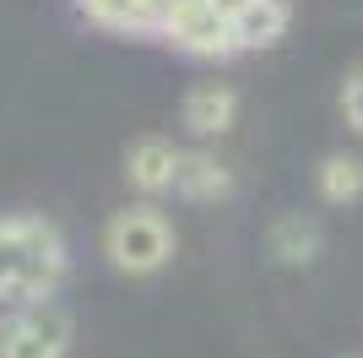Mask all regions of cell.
Masks as SVG:
<instances>
[{
  "label": "cell",
  "instance_id": "10",
  "mask_svg": "<svg viewBox=\"0 0 363 358\" xmlns=\"http://www.w3.org/2000/svg\"><path fill=\"white\" fill-rule=\"evenodd\" d=\"M82 11L114 33H163L168 0H82Z\"/></svg>",
  "mask_w": 363,
  "mask_h": 358
},
{
  "label": "cell",
  "instance_id": "7",
  "mask_svg": "<svg viewBox=\"0 0 363 358\" xmlns=\"http://www.w3.org/2000/svg\"><path fill=\"white\" fill-rule=\"evenodd\" d=\"M174 190L184 195V201H196V207H212V201H228L233 195V174H228L223 158H212V152H184L179 158V179H174Z\"/></svg>",
  "mask_w": 363,
  "mask_h": 358
},
{
  "label": "cell",
  "instance_id": "5",
  "mask_svg": "<svg viewBox=\"0 0 363 358\" xmlns=\"http://www.w3.org/2000/svg\"><path fill=\"white\" fill-rule=\"evenodd\" d=\"M179 158H184V147H174L168 136H141V141H130V152H125L130 190L136 195H168L174 179H179Z\"/></svg>",
  "mask_w": 363,
  "mask_h": 358
},
{
  "label": "cell",
  "instance_id": "8",
  "mask_svg": "<svg viewBox=\"0 0 363 358\" xmlns=\"http://www.w3.org/2000/svg\"><path fill=\"white\" fill-rule=\"evenodd\" d=\"M320 244H325V234H320V223L303 217V212H282V217L266 228V250H272V261H282V266H309L320 255Z\"/></svg>",
  "mask_w": 363,
  "mask_h": 358
},
{
  "label": "cell",
  "instance_id": "9",
  "mask_svg": "<svg viewBox=\"0 0 363 358\" xmlns=\"http://www.w3.org/2000/svg\"><path fill=\"white\" fill-rule=\"evenodd\" d=\"M233 16V49H272L288 33V0H244Z\"/></svg>",
  "mask_w": 363,
  "mask_h": 358
},
{
  "label": "cell",
  "instance_id": "2",
  "mask_svg": "<svg viewBox=\"0 0 363 358\" xmlns=\"http://www.w3.org/2000/svg\"><path fill=\"white\" fill-rule=\"evenodd\" d=\"M174 223H168L157 207L136 201V207H120L104 223V255L120 277H152L174 261Z\"/></svg>",
  "mask_w": 363,
  "mask_h": 358
},
{
  "label": "cell",
  "instance_id": "4",
  "mask_svg": "<svg viewBox=\"0 0 363 358\" xmlns=\"http://www.w3.org/2000/svg\"><path fill=\"white\" fill-rule=\"evenodd\" d=\"M163 38L174 49H184V55H196V60L233 55V16L217 0H179L163 16Z\"/></svg>",
  "mask_w": 363,
  "mask_h": 358
},
{
  "label": "cell",
  "instance_id": "3",
  "mask_svg": "<svg viewBox=\"0 0 363 358\" xmlns=\"http://www.w3.org/2000/svg\"><path fill=\"white\" fill-rule=\"evenodd\" d=\"M71 315L60 304L0 310V358H71Z\"/></svg>",
  "mask_w": 363,
  "mask_h": 358
},
{
  "label": "cell",
  "instance_id": "12",
  "mask_svg": "<svg viewBox=\"0 0 363 358\" xmlns=\"http://www.w3.org/2000/svg\"><path fill=\"white\" fill-rule=\"evenodd\" d=\"M342 114H347V125L363 136V65L347 76V87H342Z\"/></svg>",
  "mask_w": 363,
  "mask_h": 358
},
{
  "label": "cell",
  "instance_id": "6",
  "mask_svg": "<svg viewBox=\"0 0 363 358\" xmlns=\"http://www.w3.org/2000/svg\"><path fill=\"white\" fill-rule=\"evenodd\" d=\"M184 131L201 136V141H212V136H228L233 131V114H239V98H233V87H223V82H201V87L184 92Z\"/></svg>",
  "mask_w": 363,
  "mask_h": 358
},
{
  "label": "cell",
  "instance_id": "11",
  "mask_svg": "<svg viewBox=\"0 0 363 358\" xmlns=\"http://www.w3.org/2000/svg\"><path fill=\"white\" fill-rule=\"evenodd\" d=\"M315 190L331 207H352L363 195V158L358 152H325L320 168H315Z\"/></svg>",
  "mask_w": 363,
  "mask_h": 358
},
{
  "label": "cell",
  "instance_id": "1",
  "mask_svg": "<svg viewBox=\"0 0 363 358\" xmlns=\"http://www.w3.org/2000/svg\"><path fill=\"white\" fill-rule=\"evenodd\" d=\"M71 271L65 234L38 212H6L0 217V310L22 304H55V288Z\"/></svg>",
  "mask_w": 363,
  "mask_h": 358
}]
</instances>
